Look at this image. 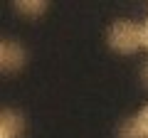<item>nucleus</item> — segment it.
I'll return each instance as SVG.
<instances>
[{
  "instance_id": "f257e3e1",
  "label": "nucleus",
  "mask_w": 148,
  "mask_h": 138,
  "mask_svg": "<svg viewBox=\"0 0 148 138\" xmlns=\"http://www.w3.org/2000/svg\"><path fill=\"white\" fill-rule=\"evenodd\" d=\"M106 42L119 54H133L143 47V25L133 20H114L106 30Z\"/></svg>"
},
{
  "instance_id": "f03ea898",
  "label": "nucleus",
  "mask_w": 148,
  "mask_h": 138,
  "mask_svg": "<svg viewBox=\"0 0 148 138\" xmlns=\"http://www.w3.org/2000/svg\"><path fill=\"white\" fill-rule=\"evenodd\" d=\"M27 62V52L15 40H3L0 44V69L3 72H17Z\"/></svg>"
},
{
  "instance_id": "7ed1b4c3",
  "label": "nucleus",
  "mask_w": 148,
  "mask_h": 138,
  "mask_svg": "<svg viewBox=\"0 0 148 138\" xmlns=\"http://www.w3.org/2000/svg\"><path fill=\"white\" fill-rule=\"evenodd\" d=\"M25 131V118L15 109H5L0 113V138H20Z\"/></svg>"
},
{
  "instance_id": "20e7f679",
  "label": "nucleus",
  "mask_w": 148,
  "mask_h": 138,
  "mask_svg": "<svg viewBox=\"0 0 148 138\" xmlns=\"http://www.w3.org/2000/svg\"><path fill=\"white\" fill-rule=\"evenodd\" d=\"M12 8L25 17H37V15H42L47 10V3H42V0H25V3L17 0V3H12Z\"/></svg>"
},
{
  "instance_id": "39448f33",
  "label": "nucleus",
  "mask_w": 148,
  "mask_h": 138,
  "mask_svg": "<svg viewBox=\"0 0 148 138\" xmlns=\"http://www.w3.org/2000/svg\"><path fill=\"white\" fill-rule=\"evenodd\" d=\"M116 138H141V131L136 126V116L131 118H123L116 128Z\"/></svg>"
},
{
  "instance_id": "423d86ee",
  "label": "nucleus",
  "mask_w": 148,
  "mask_h": 138,
  "mask_svg": "<svg viewBox=\"0 0 148 138\" xmlns=\"http://www.w3.org/2000/svg\"><path fill=\"white\" fill-rule=\"evenodd\" d=\"M136 126L141 131V138H148V104L136 113Z\"/></svg>"
},
{
  "instance_id": "0eeeda50",
  "label": "nucleus",
  "mask_w": 148,
  "mask_h": 138,
  "mask_svg": "<svg viewBox=\"0 0 148 138\" xmlns=\"http://www.w3.org/2000/svg\"><path fill=\"white\" fill-rule=\"evenodd\" d=\"M141 79H143V86L148 89V62H146V64L141 67Z\"/></svg>"
},
{
  "instance_id": "6e6552de",
  "label": "nucleus",
  "mask_w": 148,
  "mask_h": 138,
  "mask_svg": "<svg viewBox=\"0 0 148 138\" xmlns=\"http://www.w3.org/2000/svg\"><path fill=\"white\" fill-rule=\"evenodd\" d=\"M143 47L148 49V17H146V22H143Z\"/></svg>"
}]
</instances>
